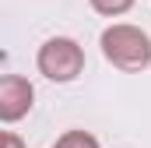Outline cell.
<instances>
[{"label":"cell","mask_w":151,"mask_h":148,"mask_svg":"<svg viewBox=\"0 0 151 148\" xmlns=\"http://www.w3.org/2000/svg\"><path fill=\"white\" fill-rule=\"evenodd\" d=\"M99 46H102V57L113 64L116 71L137 74L151 67V36L144 28L130 25V21H113L102 36H99Z\"/></svg>","instance_id":"6da1fadb"},{"label":"cell","mask_w":151,"mask_h":148,"mask_svg":"<svg viewBox=\"0 0 151 148\" xmlns=\"http://www.w3.org/2000/svg\"><path fill=\"white\" fill-rule=\"evenodd\" d=\"M35 67L42 78H49L56 85H70V81H77L84 74V49L70 36H53L39 46Z\"/></svg>","instance_id":"7a4b0ae2"},{"label":"cell","mask_w":151,"mask_h":148,"mask_svg":"<svg viewBox=\"0 0 151 148\" xmlns=\"http://www.w3.org/2000/svg\"><path fill=\"white\" fill-rule=\"evenodd\" d=\"M35 106V88L28 78L21 74H4L0 78V120L4 123H18L21 116H28Z\"/></svg>","instance_id":"3957f363"},{"label":"cell","mask_w":151,"mask_h":148,"mask_svg":"<svg viewBox=\"0 0 151 148\" xmlns=\"http://www.w3.org/2000/svg\"><path fill=\"white\" fill-rule=\"evenodd\" d=\"M53 148H102V145H99V138L88 134V131H67V134L56 138Z\"/></svg>","instance_id":"277c9868"},{"label":"cell","mask_w":151,"mask_h":148,"mask_svg":"<svg viewBox=\"0 0 151 148\" xmlns=\"http://www.w3.org/2000/svg\"><path fill=\"white\" fill-rule=\"evenodd\" d=\"M91 4V11H99L102 18H119V14H127L137 0H88Z\"/></svg>","instance_id":"5b68a950"},{"label":"cell","mask_w":151,"mask_h":148,"mask_svg":"<svg viewBox=\"0 0 151 148\" xmlns=\"http://www.w3.org/2000/svg\"><path fill=\"white\" fill-rule=\"evenodd\" d=\"M0 148H25V141H21L14 131H4V134H0Z\"/></svg>","instance_id":"8992f818"}]
</instances>
